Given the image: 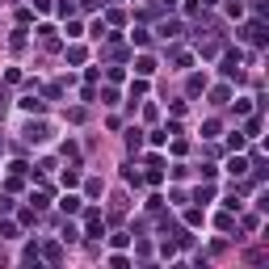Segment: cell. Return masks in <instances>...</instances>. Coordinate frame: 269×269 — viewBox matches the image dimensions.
<instances>
[{
  "mask_svg": "<svg viewBox=\"0 0 269 269\" xmlns=\"http://www.w3.org/2000/svg\"><path fill=\"white\" fill-rule=\"evenodd\" d=\"M84 231H89V236H101V231H105L101 210H89V215H84Z\"/></svg>",
  "mask_w": 269,
  "mask_h": 269,
  "instance_id": "1",
  "label": "cell"
},
{
  "mask_svg": "<svg viewBox=\"0 0 269 269\" xmlns=\"http://www.w3.org/2000/svg\"><path fill=\"white\" fill-rule=\"evenodd\" d=\"M126 147L139 152V147H143V131H134V126H131V131H126Z\"/></svg>",
  "mask_w": 269,
  "mask_h": 269,
  "instance_id": "2",
  "label": "cell"
},
{
  "mask_svg": "<svg viewBox=\"0 0 269 269\" xmlns=\"http://www.w3.org/2000/svg\"><path fill=\"white\" fill-rule=\"evenodd\" d=\"M134 72H139V76H152V72H156V59H152V55H143V59L134 63Z\"/></svg>",
  "mask_w": 269,
  "mask_h": 269,
  "instance_id": "3",
  "label": "cell"
},
{
  "mask_svg": "<svg viewBox=\"0 0 269 269\" xmlns=\"http://www.w3.org/2000/svg\"><path fill=\"white\" fill-rule=\"evenodd\" d=\"M25 139H30V143H42V139H46V122L30 126V131H25Z\"/></svg>",
  "mask_w": 269,
  "mask_h": 269,
  "instance_id": "4",
  "label": "cell"
},
{
  "mask_svg": "<svg viewBox=\"0 0 269 269\" xmlns=\"http://www.w3.org/2000/svg\"><path fill=\"white\" fill-rule=\"evenodd\" d=\"M21 110H25V114H42V101L38 97H21Z\"/></svg>",
  "mask_w": 269,
  "mask_h": 269,
  "instance_id": "5",
  "label": "cell"
},
{
  "mask_svg": "<svg viewBox=\"0 0 269 269\" xmlns=\"http://www.w3.org/2000/svg\"><path fill=\"white\" fill-rule=\"evenodd\" d=\"M59 206L67 210V215H76V210H80V198H76V194H67V198H63V202H59Z\"/></svg>",
  "mask_w": 269,
  "mask_h": 269,
  "instance_id": "6",
  "label": "cell"
},
{
  "mask_svg": "<svg viewBox=\"0 0 269 269\" xmlns=\"http://www.w3.org/2000/svg\"><path fill=\"white\" fill-rule=\"evenodd\" d=\"M215 227H219V231H231V227H236V219H231V215H219Z\"/></svg>",
  "mask_w": 269,
  "mask_h": 269,
  "instance_id": "7",
  "label": "cell"
},
{
  "mask_svg": "<svg viewBox=\"0 0 269 269\" xmlns=\"http://www.w3.org/2000/svg\"><path fill=\"white\" fill-rule=\"evenodd\" d=\"M0 240H17V227L13 223H0Z\"/></svg>",
  "mask_w": 269,
  "mask_h": 269,
  "instance_id": "8",
  "label": "cell"
}]
</instances>
